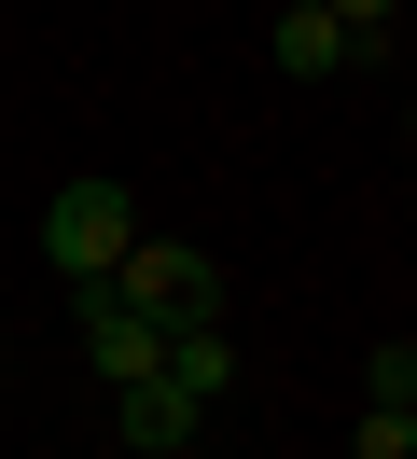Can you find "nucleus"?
<instances>
[{"label":"nucleus","mask_w":417,"mask_h":459,"mask_svg":"<svg viewBox=\"0 0 417 459\" xmlns=\"http://www.w3.org/2000/svg\"><path fill=\"white\" fill-rule=\"evenodd\" d=\"M111 292H126V307L153 320V334H167V320H222V264L195 251V237H153V223L126 237V264H111Z\"/></svg>","instance_id":"obj_1"},{"label":"nucleus","mask_w":417,"mask_h":459,"mask_svg":"<svg viewBox=\"0 0 417 459\" xmlns=\"http://www.w3.org/2000/svg\"><path fill=\"white\" fill-rule=\"evenodd\" d=\"M126 237H139V195H126V181H56V209H42V264H56V279H111Z\"/></svg>","instance_id":"obj_2"},{"label":"nucleus","mask_w":417,"mask_h":459,"mask_svg":"<svg viewBox=\"0 0 417 459\" xmlns=\"http://www.w3.org/2000/svg\"><path fill=\"white\" fill-rule=\"evenodd\" d=\"M70 334H83V362H98L111 390H126V376H153V348H167V334H153V320H139L111 279H70Z\"/></svg>","instance_id":"obj_3"},{"label":"nucleus","mask_w":417,"mask_h":459,"mask_svg":"<svg viewBox=\"0 0 417 459\" xmlns=\"http://www.w3.org/2000/svg\"><path fill=\"white\" fill-rule=\"evenodd\" d=\"M111 431H126L139 459H181L195 431H209V403H195V390H167V376H126V390H111Z\"/></svg>","instance_id":"obj_4"},{"label":"nucleus","mask_w":417,"mask_h":459,"mask_svg":"<svg viewBox=\"0 0 417 459\" xmlns=\"http://www.w3.org/2000/svg\"><path fill=\"white\" fill-rule=\"evenodd\" d=\"M153 376H167V390H195V403H222V390H237V334H222V320H167Z\"/></svg>","instance_id":"obj_5"},{"label":"nucleus","mask_w":417,"mask_h":459,"mask_svg":"<svg viewBox=\"0 0 417 459\" xmlns=\"http://www.w3.org/2000/svg\"><path fill=\"white\" fill-rule=\"evenodd\" d=\"M278 70H292V84H334V70H348V29H334L320 0H278Z\"/></svg>","instance_id":"obj_6"},{"label":"nucleus","mask_w":417,"mask_h":459,"mask_svg":"<svg viewBox=\"0 0 417 459\" xmlns=\"http://www.w3.org/2000/svg\"><path fill=\"white\" fill-rule=\"evenodd\" d=\"M361 403L417 418V334H376V348H361Z\"/></svg>","instance_id":"obj_7"},{"label":"nucleus","mask_w":417,"mask_h":459,"mask_svg":"<svg viewBox=\"0 0 417 459\" xmlns=\"http://www.w3.org/2000/svg\"><path fill=\"white\" fill-rule=\"evenodd\" d=\"M334 29H348V70H389V29H404V0H320Z\"/></svg>","instance_id":"obj_8"},{"label":"nucleus","mask_w":417,"mask_h":459,"mask_svg":"<svg viewBox=\"0 0 417 459\" xmlns=\"http://www.w3.org/2000/svg\"><path fill=\"white\" fill-rule=\"evenodd\" d=\"M348 459H417V418H389V403H361V446Z\"/></svg>","instance_id":"obj_9"}]
</instances>
